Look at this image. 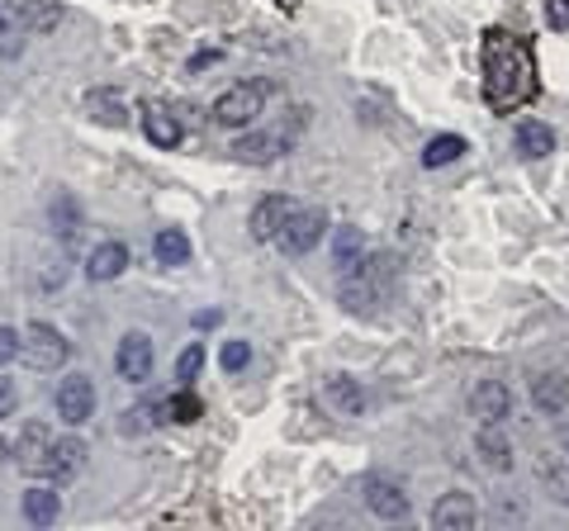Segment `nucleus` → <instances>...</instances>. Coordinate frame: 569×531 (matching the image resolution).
<instances>
[{
	"mask_svg": "<svg viewBox=\"0 0 569 531\" xmlns=\"http://www.w3.org/2000/svg\"><path fill=\"white\" fill-rule=\"evenodd\" d=\"M479 62H485L489 110L508 114V110H518V104H527L531 91H537V62H531V48L522 39H512V33L489 29L485 48H479Z\"/></svg>",
	"mask_w": 569,
	"mask_h": 531,
	"instance_id": "f257e3e1",
	"label": "nucleus"
},
{
	"mask_svg": "<svg viewBox=\"0 0 569 531\" xmlns=\"http://www.w3.org/2000/svg\"><path fill=\"white\" fill-rule=\"evenodd\" d=\"M389 275H395V261H389V257L366 261L361 271H347V275H342V304H347L351 313L376 309V299L389 290Z\"/></svg>",
	"mask_w": 569,
	"mask_h": 531,
	"instance_id": "f03ea898",
	"label": "nucleus"
},
{
	"mask_svg": "<svg viewBox=\"0 0 569 531\" xmlns=\"http://www.w3.org/2000/svg\"><path fill=\"white\" fill-rule=\"evenodd\" d=\"M20 357H24V365H33V370H62L67 357H71V342H67L52 323H29V328H24Z\"/></svg>",
	"mask_w": 569,
	"mask_h": 531,
	"instance_id": "7ed1b4c3",
	"label": "nucleus"
},
{
	"mask_svg": "<svg viewBox=\"0 0 569 531\" xmlns=\"http://www.w3.org/2000/svg\"><path fill=\"white\" fill-rule=\"evenodd\" d=\"M261 100H266V86H257V81L228 86V91L213 100V119H219L223 129H247V123H257Z\"/></svg>",
	"mask_w": 569,
	"mask_h": 531,
	"instance_id": "20e7f679",
	"label": "nucleus"
},
{
	"mask_svg": "<svg viewBox=\"0 0 569 531\" xmlns=\"http://www.w3.org/2000/svg\"><path fill=\"white\" fill-rule=\"evenodd\" d=\"M323 228H328V219H323V209H295L290 219H284V228H280V247L290 257H305V252H313L318 242H323Z\"/></svg>",
	"mask_w": 569,
	"mask_h": 531,
	"instance_id": "39448f33",
	"label": "nucleus"
},
{
	"mask_svg": "<svg viewBox=\"0 0 569 531\" xmlns=\"http://www.w3.org/2000/svg\"><path fill=\"white\" fill-rule=\"evenodd\" d=\"M52 403H58V418L71 422V428L91 422V413H96V384H91V375L58 380V394H52Z\"/></svg>",
	"mask_w": 569,
	"mask_h": 531,
	"instance_id": "423d86ee",
	"label": "nucleus"
},
{
	"mask_svg": "<svg viewBox=\"0 0 569 531\" xmlns=\"http://www.w3.org/2000/svg\"><path fill=\"white\" fill-rule=\"evenodd\" d=\"M81 470H86V441H81V437H58V441H52L48 460H43V480L71 484Z\"/></svg>",
	"mask_w": 569,
	"mask_h": 531,
	"instance_id": "0eeeda50",
	"label": "nucleus"
},
{
	"mask_svg": "<svg viewBox=\"0 0 569 531\" xmlns=\"http://www.w3.org/2000/svg\"><path fill=\"white\" fill-rule=\"evenodd\" d=\"M114 370H119V380H129V384H148V375H152V342H148V332H129V338L119 342Z\"/></svg>",
	"mask_w": 569,
	"mask_h": 531,
	"instance_id": "6e6552de",
	"label": "nucleus"
},
{
	"mask_svg": "<svg viewBox=\"0 0 569 531\" xmlns=\"http://www.w3.org/2000/svg\"><path fill=\"white\" fill-rule=\"evenodd\" d=\"M48 447H52V432L43 428V422H24V432L14 437V447H10V460L20 470H29V474H43Z\"/></svg>",
	"mask_w": 569,
	"mask_h": 531,
	"instance_id": "1a4fd4ad",
	"label": "nucleus"
},
{
	"mask_svg": "<svg viewBox=\"0 0 569 531\" xmlns=\"http://www.w3.org/2000/svg\"><path fill=\"white\" fill-rule=\"evenodd\" d=\"M470 413L479 418V428H485V422H503L512 413V389L503 380H479L470 394Z\"/></svg>",
	"mask_w": 569,
	"mask_h": 531,
	"instance_id": "9d476101",
	"label": "nucleus"
},
{
	"mask_svg": "<svg viewBox=\"0 0 569 531\" xmlns=\"http://www.w3.org/2000/svg\"><path fill=\"white\" fill-rule=\"evenodd\" d=\"M479 522V508L470 493H441L437 508H432V527L437 531H475Z\"/></svg>",
	"mask_w": 569,
	"mask_h": 531,
	"instance_id": "9b49d317",
	"label": "nucleus"
},
{
	"mask_svg": "<svg viewBox=\"0 0 569 531\" xmlns=\"http://www.w3.org/2000/svg\"><path fill=\"white\" fill-rule=\"evenodd\" d=\"M366 508L385 522H403L408 518V493L395 480H380L376 474V480H366Z\"/></svg>",
	"mask_w": 569,
	"mask_h": 531,
	"instance_id": "f8f14e48",
	"label": "nucleus"
},
{
	"mask_svg": "<svg viewBox=\"0 0 569 531\" xmlns=\"http://www.w3.org/2000/svg\"><path fill=\"white\" fill-rule=\"evenodd\" d=\"M475 451L485 455V465L489 470H512V441H508V432H503V422H485L479 428V437H475Z\"/></svg>",
	"mask_w": 569,
	"mask_h": 531,
	"instance_id": "ddd939ff",
	"label": "nucleus"
},
{
	"mask_svg": "<svg viewBox=\"0 0 569 531\" xmlns=\"http://www.w3.org/2000/svg\"><path fill=\"white\" fill-rule=\"evenodd\" d=\"M290 148V133H242L233 152L242 157V162H252V167H266V162H276V157Z\"/></svg>",
	"mask_w": 569,
	"mask_h": 531,
	"instance_id": "4468645a",
	"label": "nucleus"
},
{
	"mask_svg": "<svg viewBox=\"0 0 569 531\" xmlns=\"http://www.w3.org/2000/svg\"><path fill=\"white\" fill-rule=\"evenodd\" d=\"M290 214H295V204L284 200V194H266V200L252 209V238H261V242L280 238V228H284Z\"/></svg>",
	"mask_w": 569,
	"mask_h": 531,
	"instance_id": "2eb2a0df",
	"label": "nucleus"
},
{
	"mask_svg": "<svg viewBox=\"0 0 569 531\" xmlns=\"http://www.w3.org/2000/svg\"><path fill=\"white\" fill-rule=\"evenodd\" d=\"M323 399H328L342 418H361V413H366V389H361V380H351V375H328Z\"/></svg>",
	"mask_w": 569,
	"mask_h": 531,
	"instance_id": "dca6fc26",
	"label": "nucleus"
},
{
	"mask_svg": "<svg viewBox=\"0 0 569 531\" xmlns=\"http://www.w3.org/2000/svg\"><path fill=\"white\" fill-rule=\"evenodd\" d=\"M24 33H29L24 6L0 0V58H20V52H24Z\"/></svg>",
	"mask_w": 569,
	"mask_h": 531,
	"instance_id": "f3484780",
	"label": "nucleus"
},
{
	"mask_svg": "<svg viewBox=\"0 0 569 531\" xmlns=\"http://www.w3.org/2000/svg\"><path fill=\"white\" fill-rule=\"evenodd\" d=\"M531 403H537L541 413L560 418L569 409V380L565 375H537V380H531Z\"/></svg>",
	"mask_w": 569,
	"mask_h": 531,
	"instance_id": "a211bd4d",
	"label": "nucleus"
},
{
	"mask_svg": "<svg viewBox=\"0 0 569 531\" xmlns=\"http://www.w3.org/2000/svg\"><path fill=\"white\" fill-rule=\"evenodd\" d=\"M123 266H129V247L123 242H100L91 257H86V275L91 280H114L123 275Z\"/></svg>",
	"mask_w": 569,
	"mask_h": 531,
	"instance_id": "6ab92c4d",
	"label": "nucleus"
},
{
	"mask_svg": "<svg viewBox=\"0 0 569 531\" xmlns=\"http://www.w3.org/2000/svg\"><path fill=\"white\" fill-rule=\"evenodd\" d=\"M142 129H148V138L157 148H176L181 143V119H176L167 104H148V114H142Z\"/></svg>",
	"mask_w": 569,
	"mask_h": 531,
	"instance_id": "aec40b11",
	"label": "nucleus"
},
{
	"mask_svg": "<svg viewBox=\"0 0 569 531\" xmlns=\"http://www.w3.org/2000/svg\"><path fill=\"white\" fill-rule=\"evenodd\" d=\"M518 152L522 157H550L556 152V133H550L541 119H522L518 123Z\"/></svg>",
	"mask_w": 569,
	"mask_h": 531,
	"instance_id": "412c9836",
	"label": "nucleus"
},
{
	"mask_svg": "<svg viewBox=\"0 0 569 531\" xmlns=\"http://www.w3.org/2000/svg\"><path fill=\"white\" fill-rule=\"evenodd\" d=\"M58 489H29L24 493V518L33 527H48V522H58Z\"/></svg>",
	"mask_w": 569,
	"mask_h": 531,
	"instance_id": "4be33fe9",
	"label": "nucleus"
},
{
	"mask_svg": "<svg viewBox=\"0 0 569 531\" xmlns=\"http://www.w3.org/2000/svg\"><path fill=\"white\" fill-rule=\"evenodd\" d=\"M29 33H52L62 24V0H24Z\"/></svg>",
	"mask_w": 569,
	"mask_h": 531,
	"instance_id": "5701e85b",
	"label": "nucleus"
},
{
	"mask_svg": "<svg viewBox=\"0 0 569 531\" xmlns=\"http://www.w3.org/2000/svg\"><path fill=\"white\" fill-rule=\"evenodd\" d=\"M456 157H466V138H460V133H441V138H432V143H427L422 167H451Z\"/></svg>",
	"mask_w": 569,
	"mask_h": 531,
	"instance_id": "b1692460",
	"label": "nucleus"
},
{
	"mask_svg": "<svg viewBox=\"0 0 569 531\" xmlns=\"http://www.w3.org/2000/svg\"><path fill=\"white\" fill-rule=\"evenodd\" d=\"M152 247H157V261H162V266H186L190 261V242H186L181 228H162Z\"/></svg>",
	"mask_w": 569,
	"mask_h": 531,
	"instance_id": "393cba45",
	"label": "nucleus"
},
{
	"mask_svg": "<svg viewBox=\"0 0 569 531\" xmlns=\"http://www.w3.org/2000/svg\"><path fill=\"white\" fill-rule=\"evenodd\" d=\"M157 413H162V422H200L204 403L194 399L190 389H181V394H171V399H167V403H162V409H157Z\"/></svg>",
	"mask_w": 569,
	"mask_h": 531,
	"instance_id": "a878e982",
	"label": "nucleus"
},
{
	"mask_svg": "<svg viewBox=\"0 0 569 531\" xmlns=\"http://www.w3.org/2000/svg\"><path fill=\"white\" fill-rule=\"evenodd\" d=\"M361 252H366V238H361V228H342L337 233V271H356L361 266Z\"/></svg>",
	"mask_w": 569,
	"mask_h": 531,
	"instance_id": "bb28decb",
	"label": "nucleus"
},
{
	"mask_svg": "<svg viewBox=\"0 0 569 531\" xmlns=\"http://www.w3.org/2000/svg\"><path fill=\"white\" fill-rule=\"evenodd\" d=\"M86 110H91V119L110 123V129H119V123H123V100L114 91H91V96H86Z\"/></svg>",
	"mask_w": 569,
	"mask_h": 531,
	"instance_id": "cd10ccee",
	"label": "nucleus"
},
{
	"mask_svg": "<svg viewBox=\"0 0 569 531\" xmlns=\"http://www.w3.org/2000/svg\"><path fill=\"white\" fill-rule=\"evenodd\" d=\"M52 228H58L67 242L81 233V209H77V200H71V194H58V200H52Z\"/></svg>",
	"mask_w": 569,
	"mask_h": 531,
	"instance_id": "c85d7f7f",
	"label": "nucleus"
},
{
	"mask_svg": "<svg viewBox=\"0 0 569 531\" xmlns=\"http://www.w3.org/2000/svg\"><path fill=\"white\" fill-rule=\"evenodd\" d=\"M537 480H541L546 489H556V499L569 508V470L560 465V460H541V465H537Z\"/></svg>",
	"mask_w": 569,
	"mask_h": 531,
	"instance_id": "c756f323",
	"label": "nucleus"
},
{
	"mask_svg": "<svg viewBox=\"0 0 569 531\" xmlns=\"http://www.w3.org/2000/svg\"><path fill=\"white\" fill-rule=\"evenodd\" d=\"M200 365H204V347H186L181 361H176V380H194L200 375Z\"/></svg>",
	"mask_w": 569,
	"mask_h": 531,
	"instance_id": "7c9ffc66",
	"label": "nucleus"
},
{
	"mask_svg": "<svg viewBox=\"0 0 569 531\" xmlns=\"http://www.w3.org/2000/svg\"><path fill=\"white\" fill-rule=\"evenodd\" d=\"M247 361H252V347H247V342H228V347L219 351V365H223V370H242Z\"/></svg>",
	"mask_w": 569,
	"mask_h": 531,
	"instance_id": "2f4dec72",
	"label": "nucleus"
},
{
	"mask_svg": "<svg viewBox=\"0 0 569 531\" xmlns=\"http://www.w3.org/2000/svg\"><path fill=\"white\" fill-rule=\"evenodd\" d=\"M20 347H24V332L0 328V361H14V357H20Z\"/></svg>",
	"mask_w": 569,
	"mask_h": 531,
	"instance_id": "473e14b6",
	"label": "nucleus"
},
{
	"mask_svg": "<svg viewBox=\"0 0 569 531\" xmlns=\"http://www.w3.org/2000/svg\"><path fill=\"white\" fill-rule=\"evenodd\" d=\"M546 24L550 29H569V0H546Z\"/></svg>",
	"mask_w": 569,
	"mask_h": 531,
	"instance_id": "72a5a7b5",
	"label": "nucleus"
},
{
	"mask_svg": "<svg viewBox=\"0 0 569 531\" xmlns=\"http://www.w3.org/2000/svg\"><path fill=\"white\" fill-rule=\"evenodd\" d=\"M157 409H152V403H142V409H129V413H123V432H142V428H148V418H152Z\"/></svg>",
	"mask_w": 569,
	"mask_h": 531,
	"instance_id": "f704fd0d",
	"label": "nucleus"
},
{
	"mask_svg": "<svg viewBox=\"0 0 569 531\" xmlns=\"http://www.w3.org/2000/svg\"><path fill=\"white\" fill-rule=\"evenodd\" d=\"M14 403H20V389H14V380L0 375V418H10Z\"/></svg>",
	"mask_w": 569,
	"mask_h": 531,
	"instance_id": "c9c22d12",
	"label": "nucleus"
},
{
	"mask_svg": "<svg viewBox=\"0 0 569 531\" xmlns=\"http://www.w3.org/2000/svg\"><path fill=\"white\" fill-rule=\"evenodd\" d=\"M219 318H223L219 309H209V313H194V328H213V323H219Z\"/></svg>",
	"mask_w": 569,
	"mask_h": 531,
	"instance_id": "e433bc0d",
	"label": "nucleus"
},
{
	"mask_svg": "<svg viewBox=\"0 0 569 531\" xmlns=\"http://www.w3.org/2000/svg\"><path fill=\"white\" fill-rule=\"evenodd\" d=\"M565 455H569V437H565Z\"/></svg>",
	"mask_w": 569,
	"mask_h": 531,
	"instance_id": "4c0bfd02",
	"label": "nucleus"
}]
</instances>
